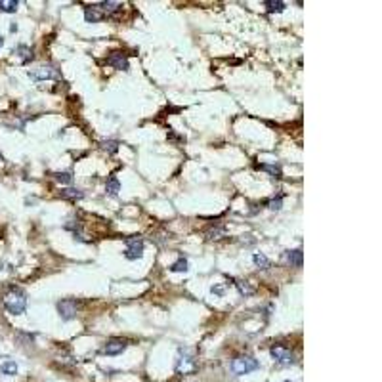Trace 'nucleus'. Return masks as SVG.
<instances>
[{"mask_svg":"<svg viewBox=\"0 0 382 382\" xmlns=\"http://www.w3.org/2000/svg\"><path fill=\"white\" fill-rule=\"evenodd\" d=\"M187 269H189V267H187V260H185V258H180V260H176V262H174V264L170 266V271H174V273H181V271L185 273Z\"/></svg>","mask_w":382,"mask_h":382,"instance_id":"obj_21","label":"nucleus"},{"mask_svg":"<svg viewBox=\"0 0 382 382\" xmlns=\"http://www.w3.org/2000/svg\"><path fill=\"white\" fill-rule=\"evenodd\" d=\"M100 10L104 12V16H113L117 12H121L123 8V4L121 2H113V0H107V2H102V4H98Z\"/></svg>","mask_w":382,"mask_h":382,"instance_id":"obj_13","label":"nucleus"},{"mask_svg":"<svg viewBox=\"0 0 382 382\" xmlns=\"http://www.w3.org/2000/svg\"><path fill=\"white\" fill-rule=\"evenodd\" d=\"M105 191H107L111 197L119 195V191H121V181H119L117 176H109V178H107V181H105Z\"/></svg>","mask_w":382,"mask_h":382,"instance_id":"obj_15","label":"nucleus"},{"mask_svg":"<svg viewBox=\"0 0 382 382\" xmlns=\"http://www.w3.org/2000/svg\"><path fill=\"white\" fill-rule=\"evenodd\" d=\"M285 382H289V380H285Z\"/></svg>","mask_w":382,"mask_h":382,"instance_id":"obj_29","label":"nucleus"},{"mask_svg":"<svg viewBox=\"0 0 382 382\" xmlns=\"http://www.w3.org/2000/svg\"><path fill=\"white\" fill-rule=\"evenodd\" d=\"M2 44H4V38L0 37V48H2Z\"/></svg>","mask_w":382,"mask_h":382,"instance_id":"obj_28","label":"nucleus"},{"mask_svg":"<svg viewBox=\"0 0 382 382\" xmlns=\"http://www.w3.org/2000/svg\"><path fill=\"white\" fill-rule=\"evenodd\" d=\"M19 2L16 0H0V12H6V14H14L18 10Z\"/></svg>","mask_w":382,"mask_h":382,"instance_id":"obj_19","label":"nucleus"},{"mask_svg":"<svg viewBox=\"0 0 382 382\" xmlns=\"http://www.w3.org/2000/svg\"><path fill=\"white\" fill-rule=\"evenodd\" d=\"M63 199H71V201H76V199H82L84 197V193L80 189H75V187H67V189H61L59 193Z\"/></svg>","mask_w":382,"mask_h":382,"instance_id":"obj_17","label":"nucleus"},{"mask_svg":"<svg viewBox=\"0 0 382 382\" xmlns=\"http://www.w3.org/2000/svg\"><path fill=\"white\" fill-rule=\"evenodd\" d=\"M252 262H254V266L260 267V269H267V267H269V260H267L262 252H256V254L252 256Z\"/></svg>","mask_w":382,"mask_h":382,"instance_id":"obj_20","label":"nucleus"},{"mask_svg":"<svg viewBox=\"0 0 382 382\" xmlns=\"http://www.w3.org/2000/svg\"><path fill=\"white\" fill-rule=\"evenodd\" d=\"M235 286H237V291L241 293V296H252L256 293V286L252 285L250 281H245V279H237V281H235Z\"/></svg>","mask_w":382,"mask_h":382,"instance_id":"obj_12","label":"nucleus"},{"mask_svg":"<svg viewBox=\"0 0 382 382\" xmlns=\"http://www.w3.org/2000/svg\"><path fill=\"white\" fill-rule=\"evenodd\" d=\"M281 205H283V199H281V197H277V199H271L269 203H267V209L279 210L281 209Z\"/></svg>","mask_w":382,"mask_h":382,"instance_id":"obj_25","label":"nucleus"},{"mask_svg":"<svg viewBox=\"0 0 382 382\" xmlns=\"http://www.w3.org/2000/svg\"><path fill=\"white\" fill-rule=\"evenodd\" d=\"M126 346H128V342L124 338H109L104 346V353H107V355H119V353H123L126 350Z\"/></svg>","mask_w":382,"mask_h":382,"instance_id":"obj_7","label":"nucleus"},{"mask_svg":"<svg viewBox=\"0 0 382 382\" xmlns=\"http://www.w3.org/2000/svg\"><path fill=\"white\" fill-rule=\"evenodd\" d=\"M258 168L269 172L273 178H281V168H279V166H273V164H258Z\"/></svg>","mask_w":382,"mask_h":382,"instance_id":"obj_23","label":"nucleus"},{"mask_svg":"<svg viewBox=\"0 0 382 382\" xmlns=\"http://www.w3.org/2000/svg\"><path fill=\"white\" fill-rule=\"evenodd\" d=\"M102 149L107 151L109 155H115L119 151V142L117 140H105V142H102Z\"/></svg>","mask_w":382,"mask_h":382,"instance_id":"obj_22","label":"nucleus"},{"mask_svg":"<svg viewBox=\"0 0 382 382\" xmlns=\"http://www.w3.org/2000/svg\"><path fill=\"white\" fill-rule=\"evenodd\" d=\"M29 76L35 78V80H52V78H57V69L54 65H40L33 71H29Z\"/></svg>","mask_w":382,"mask_h":382,"instance_id":"obj_6","label":"nucleus"},{"mask_svg":"<svg viewBox=\"0 0 382 382\" xmlns=\"http://www.w3.org/2000/svg\"><path fill=\"white\" fill-rule=\"evenodd\" d=\"M264 6H266V10L269 14H279V12H283V10L286 8V4L281 2V0H266Z\"/></svg>","mask_w":382,"mask_h":382,"instance_id":"obj_16","label":"nucleus"},{"mask_svg":"<svg viewBox=\"0 0 382 382\" xmlns=\"http://www.w3.org/2000/svg\"><path fill=\"white\" fill-rule=\"evenodd\" d=\"M57 312H59V315H61V319H65V321H69V319H73L76 315V302L75 300H61L59 304H57Z\"/></svg>","mask_w":382,"mask_h":382,"instance_id":"obj_9","label":"nucleus"},{"mask_svg":"<svg viewBox=\"0 0 382 382\" xmlns=\"http://www.w3.org/2000/svg\"><path fill=\"white\" fill-rule=\"evenodd\" d=\"M4 308L12 315H21L27 310V295L19 289H12L10 293L4 295Z\"/></svg>","mask_w":382,"mask_h":382,"instance_id":"obj_1","label":"nucleus"},{"mask_svg":"<svg viewBox=\"0 0 382 382\" xmlns=\"http://www.w3.org/2000/svg\"><path fill=\"white\" fill-rule=\"evenodd\" d=\"M54 178H56V181H59V183H71V181H73V174H71V172H56Z\"/></svg>","mask_w":382,"mask_h":382,"instance_id":"obj_24","label":"nucleus"},{"mask_svg":"<svg viewBox=\"0 0 382 382\" xmlns=\"http://www.w3.org/2000/svg\"><path fill=\"white\" fill-rule=\"evenodd\" d=\"M107 65H111L113 69L119 71H128V57L124 56L123 52H111V56H107Z\"/></svg>","mask_w":382,"mask_h":382,"instance_id":"obj_8","label":"nucleus"},{"mask_svg":"<svg viewBox=\"0 0 382 382\" xmlns=\"http://www.w3.org/2000/svg\"><path fill=\"white\" fill-rule=\"evenodd\" d=\"M212 293L214 295H224V289L222 286H212Z\"/></svg>","mask_w":382,"mask_h":382,"instance_id":"obj_27","label":"nucleus"},{"mask_svg":"<svg viewBox=\"0 0 382 382\" xmlns=\"http://www.w3.org/2000/svg\"><path fill=\"white\" fill-rule=\"evenodd\" d=\"M105 16H104V12L100 10V6H88V8H84V19L88 21V23H98V21H102Z\"/></svg>","mask_w":382,"mask_h":382,"instance_id":"obj_11","label":"nucleus"},{"mask_svg":"<svg viewBox=\"0 0 382 382\" xmlns=\"http://www.w3.org/2000/svg\"><path fill=\"white\" fill-rule=\"evenodd\" d=\"M195 367H197L195 357L189 355L187 352H181L180 350V355H178V359H176V372H180V374H189V372L195 371Z\"/></svg>","mask_w":382,"mask_h":382,"instance_id":"obj_5","label":"nucleus"},{"mask_svg":"<svg viewBox=\"0 0 382 382\" xmlns=\"http://www.w3.org/2000/svg\"><path fill=\"white\" fill-rule=\"evenodd\" d=\"M143 254V241L142 237H128L126 239V248H124V256L128 260H138Z\"/></svg>","mask_w":382,"mask_h":382,"instance_id":"obj_4","label":"nucleus"},{"mask_svg":"<svg viewBox=\"0 0 382 382\" xmlns=\"http://www.w3.org/2000/svg\"><path fill=\"white\" fill-rule=\"evenodd\" d=\"M0 371L2 374H8V376H14L18 372V363L16 361H4L0 365Z\"/></svg>","mask_w":382,"mask_h":382,"instance_id":"obj_18","label":"nucleus"},{"mask_svg":"<svg viewBox=\"0 0 382 382\" xmlns=\"http://www.w3.org/2000/svg\"><path fill=\"white\" fill-rule=\"evenodd\" d=\"M220 235H224V228H218V229H212V231H209L210 239H220Z\"/></svg>","mask_w":382,"mask_h":382,"instance_id":"obj_26","label":"nucleus"},{"mask_svg":"<svg viewBox=\"0 0 382 382\" xmlns=\"http://www.w3.org/2000/svg\"><path fill=\"white\" fill-rule=\"evenodd\" d=\"M14 54L21 59V63H29V61L33 59V50L29 46H25V44H19V46L14 50Z\"/></svg>","mask_w":382,"mask_h":382,"instance_id":"obj_14","label":"nucleus"},{"mask_svg":"<svg viewBox=\"0 0 382 382\" xmlns=\"http://www.w3.org/2000/svg\"><path fill=\"white\" fill-rule=\"evenodd\" d=\"M260 367L258 359L250 357V355H239L231 361V371L235 372L237 376H243V374H248V372L256 371Z\"/></svg>","mask_w":382,"mask_h":382,"instance_id":"obj_2","label":"nucleus"},{"mask_svg":"<svg viewBox=\"0 0 382 382\" xmlns=\"http://www.w3.org/2000/svg\"><path fill=\"white\" fill-rule=\"evenodd\" d=\"M271 357H273V361L279 363V365H293L295 363V355L293 352L285 348V346H281V344H275V346H271Z\"/></svg>","mask_w":382,"mask_h":382,"instance_id":"obj_3","label":"nucleus"},{"mask_svg":"<svg viewBox=\"0 0 382 382\" xmlns=\"http://www.w3.org/2000/svg\"><path fill=\"white\" fill-rule=\"evenodd\" d=\"M302 260H304V252L302 248H295V250H286L285 252V262L293 267L302 266Z\"/></svg>","mask_w":382,"mask_h":382,"instance_id":"obj_10","label":"nucleus"}]
</instances>
